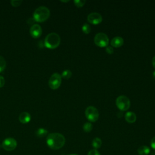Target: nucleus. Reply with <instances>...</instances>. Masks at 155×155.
<instances>
[{"label": "nucleus", "mask_w": 155, "mask_h": 155, "mask_svg": "<svg viewBox=\"0 0 155 155\" xmlns=\"http://www.w3.org/2000/svg\"><path fill=\"white\" fill-rule=\"evenodd\" d=\"M46 142L49 148L53 150L61 148L65 143V137L61 133H50L46 139Z\"/></svg>", "instance_id": "nucleus-1"}, {"label": "nucleus", "mask_w": 155, "mask_h": 155, "mask_svg": "<svg viewBox=\"0 0 155 155\" xmlns=\"http://www.w3.org/2000/svg\"><path fill=\"white\" fill-rule=\"evenodd\" d=\"M50 15L49 9L45 6L37 8L33 13V19L38 22H42L48 19Z\"/></svg>", "instance_id": "nucleus-2"}, {"label": "nucleus", "mask_w": 155, "mask_h": 155, "mask_svg": "<svg viewBox=\"0 0 155 155\" xmlns=\"http://www.w3.org/2000/svg\"><path fill=\"white\" fill-rule=\"evenodd\" d=\"M61 42V38L58 34L56 33H50L47 35L44 40L45 46L50 49L57 48Z\"/></svg>", "instance_id": "nucleus-3"}, {"label": "nucleus", "mask_w": 155, "mask_h": 155, "mask_svg": "<svg viewBox=\"0 0 155 155\" xmlns=\"http://www.w3.org/2000/svg\"><path fill=\"white\" fill-rule=\"evenodd\" d=\"M116 104L120 110L126 111L130 108V101L128 97L126 96L121 95L117 97L116 100Z\"/></svg>", "instance_id": "nucleus-4"}, {"label": "nucleus", "mask_w": 155, "mask_h": 155, "mask_svg": "<svg viewBox=\"0 0 155 155\" xmlns=\"http://www.w3.org/2000/svg\"><path fill=\"white\" fill-rule=\"evenodd\" d=\"M85 114L87 119L91 122H96L99 116L97 109L93 106H88L85 110Z\"/></svg>", "instance_id": "nucleus-5"}, {"label": "nucleus", "mask_w": 155, "mask_h": 155, "mask_svg": "<svg viewBox=\"0 0 155 155\" xmlns=\"http://www.w3.org/2000/svg\"><path fill=\"white\" fill-rule=\"evenodd\" d=\"M94 42L96 45L100 47L107 46L109 39L107 35L104 33H98L94 38Z\"/></svg>", "instance_id": "nucleus-6"}, {"label": "nucleus", "mask_w": 155, "mask_h": 155, "mask_svg": "<svg viewBox=\"0 0 155 155\" xmlns=\"http://www.w3.org/2000/svg\"><path fill=\"white\" fill-rule=\"evenodd\" d=\"M61 81H62L61 76L58 73H53L50 76L48 80V86L51 89L56 90L60 87L61 84Z\"/></svg>", "instance_id": "nucleus-7"}, {"label": "nucleus", "mask_w": 155, "mask_h": 155, "mask_svg": "<svg viewBox=\"0 0 155 155\" xmlns=\"http://www.w3.org/2000/svg\"><path fill=\"white\" fill-rule=\"evenodd\" d=\"M17 146L16 140L12 137H7L5 139L2 143V147L6 151H12L16 148Z\"/></svg>", "instance_id": "nucleus-8"}, {"label": "nucleus", "mask_w": 155, "mask_h": 155, "mask_svg": "<svg viewBox=\"0 0 155 155\" xmlns=\"http://www.w3.org/2000/svg\"><path fill=\"white\" fill-rule=\"evenodd\" d=\"M87 20L90 24L97 25L102 22V17L100 13L97 12H93L88 15Z\"/></svg>", "instance_id": "nucleus-9"}, {"label": "nucleus", "mask_w": 155, "mask_h": 155, "mask_svg": "<svg viewBox=\"0 0 155 155\" xmlns=\"http://www.w3.org/2000/svg\"><path fill=\"white\" fill-rule=\"evenodd\" d=\"M42 33V28L39 24H33L30 29V33L33 38H39Z\"/></svg>", "instance_id": "nucleus-10"}, {"label": "nucleus", "mask_w": 155, "mask_h": 155, "mask_svg": "<svg viewBox=\"0 0 155 155\" xmlns=\"http://www.w3.org/2000/svg\"><path fill=\"white\" fill-rule=\"evenodd\" d=\"M30 120L31 116L28 112H22L19 116V120L22 124H27L30 121Z\"/></svg>", "instance_id": "nucleus-11"}, {"label": "nucleus", "mask_w": 155, "mask_h": 155, "mask_svg": "<svg viewBox=\"0 0 155 155\" xmlns=\"http://www.w3.org/2000/svg\"><path fill=\"white\" fill-rule=\"evenodd\" d=\"M110 44L111 46L113 47H116V48L120 47L124 44V39L120 36H116L111 39Z\"/></svg>", "instance_id": "nucleus-12"}, {"label": "nucleus", "mask_w": 155, "mask_h": 155, "mask_svg": "<svg viewBox=\"0 0 155 155\" xmlns=\"http://www.w3.org/2000/svg\"><path fill=\"white\" fill-rule=\"evenodd\" d=\"M125 119L128 123H134L136 120V116L134 113L128 111L125 114Z\"/></svg>", "instance_id": "nucleus-13"}, {"label": "nucleus", "mask_w": 155, "mask_h": 155, "mask_svg": "<svg viewBox=\"0 0 155 155\" xmlns=\"http://www.w3.org/2000/svg\"><path fill=\"white\" fill-rule=\"evenodd\" d=\"M150 153V149L146 145L140 146L137 149V153L139 155H148Z\"/></svg>", "instance_id": "nucleus-14"}, {"label": "nucleus", "mask_w": 155, "mask_h": 155, "mask_svg": "<svg viewBox=\"0 0 155 155\" xmlns=\"http://www.w3.org/2000/svg\"><path fill=\"white\" fill-rule=\"evenodd\" d=\"M48 134V131L43 128H38L35 133V134L36 136V137H39V138H42L44 137H45L47 134Z\"/></svg>", "instance_id": "nucleus-15"}, {"label": "nucleus", "mask_w": 155, "mask_h": 155, "mask_svg": "<svg viewBox=\"0 0 155 155\" xmlns=\"http://www.w3.org/2000/svg\"><path fill=\"white\" fill-rule=\"evenodd\" d=\"M102 145V140L99 137H95L93 141H92V146L94 148V149H98Z\"/></svg>", "instance_id": "nucleus-16"}, {"label": "nucleus", "mask_w": 155, "mask_h": 155, "mask_svg": "<svg viewBox=\"0 0 155 155\" xmlns=\"http://www.w3.org/2000/svg\"><path fill=\"white\" fill-rule=\"evenodd\" d=\"M92 128H93V125L90 122H86L83 125V130L86 133L90 132Z\"/></svg>", "instance_id": "nucleus-17"}, {"label": "nucleus", "mask_w": 155, "mask_h": 155, "mask_svg": "<svg viewBox=\"0 0 155 155\" xmlns=\"http://www.w3.org/2000/svg\"><path fill=\"white\" fill-rule=\"evenodd\" d=\"M6 67V61L5 59L0 55V73L3 71Z\"/></svg>", "instance_id": "nucleus-18"}, {"label": "nucleus", "mask_w": 155, "mask_h": 155, "mask_svg": "<svg viewBox=\"0 0 155 155\" xmlns=\"http://www.w3.org/2000/svg\"><path fill=\"white\" fill-rule=\"evenodd\" d=\"M72 75V73L70 70H64L62 73V75H61V77L64 78V79H68L69 78H71Z\"/></svg>", "instance_id": "nucleus-19"}, {"label": "nucleus", "mask_w": 155, "mask_h": 155, "mask_svg": "<svg viewBox=\"0 0 155 155\" xmlns=\"http://www.w3.org/2000/svg\"><path fill=\"white\" fill-rule=\"evenodd\" d=\"M82 30L85 34H88L91 31V27L89 24H88L87 23H85L82 27Z\"/></svg>", "instance_id": "nucleus-20"}, {"label": "nucleus", "mask_w": 155, "mask_h": 155, "mask_svg": "<svg viewBox=\"0 0 155 155\" xmlns=\"http://www.w3.org/2000/svg\"><path fill=\"white\" fill-rule=\"evenodd\" d=\"M74 3L76 7H82V6L84 5L85 3V0H74Z\"/></svg>", "instance_id": "nucleus-21"}, {"label": "nucleus", "mask_w": 155, "mask_h": 155, "mask_svg": "<svg viewBox=\"0 0 155 155\" xmlns=\"http://www.w3.org/2000/svg\"><path fill=\"white\" fill-rule=\"evenodd\" d=\"M22 2V1H19V0H12L10 1V3L13 7H19Z\"/></svg>", "instance_id": "nucleus-22"}, {"label": "nucleus", "mask_w": 155, "mask_h": 155, "mask_svg": "<svg viewBox=\"0 0 155 155\" xmlns=\"http://www.w3.org/2000/svg\"><path fill=\"white\" fill-rule=\"evenodd\" d=\"M88 155H101V154L97 150L93 149V150H91L90 151H89Z\"/></svg>", "instance_id": "nucleus-23"}, {"label": "nucleus", "mask_w": 155, "mask_h": 155, "mask_svg": "<svg viewBox=\"0 0 155 155\" xmlns=\"http://www.w3.org/2000/svg\"><path fill=\"white\" fill-rule=\"evenodd\" d=\"M113 51H114V50H113L112 47H110V46L107 47V48H106V52L108 54H112L113 53Z\"/></svg>", "instance_id": "nucleus-24"}, {"label": "nucleus", "mask_w": 155, "mask_h": 155, "mask_svg": "<svg viewBox=\"0 0 155 155\" xmlns=\"http://www.w3.org/2000/svg\"><path fill=\"white\" fill-rule=\"evenodd\" d=\"M5 84V79L2 76L0 75V88H2Z\"/></svg>", "instance_id": "nucleus-25"}, {"label": "nucleus", "mask_w": 155, "mask_h": 155, "mask_svg": "<svg viewBox=\"0 0 155 155\" xmlns=\"http://www.w3.org/2000/svg\"><path fill=\"white\" fill-rule=\"evenodd\" d=\"M150 145H151V148L155 150V136L153 137L151 140V142H150Z\"/></svg>", "instance_id": "nucleus-26"}, {"label": "nucleus", "mask_w": 155, "mask_h": 155, "mask_svg": "<svg viewBox=\"0 0 155 155\" xmlns=\"http://www.w3.org/2000/svg\"><path fill=\"white\" fill-rule=\"evenodd\" d=\"M152 65H153V67L155 68V56L153 58V59H152Z\"/></svg>", "instance_id": "nucleus-27"}, {"label": "nucleus", "mask_w": 155, "mask_h": 155, "mask_svg": "<svg viewBox=\"0 0 155 155\" xmlns=\"http://www.w3.org/2000/svg\"><path fill=\"white\" fill-rule=\"evenodd\" d=\"M153 76L154 78L155 79V71H153Z\"/></svg>", "instance_id": "nucleus-28"}, {"label": "nucleus", "mask_w": 155, "mask_h": 155, "mask_svg": "<svg viewBox=\"0 0 155 155\" xmlns=\"http://www.w3.org/2000/svg\"><path fill=\"white\" fill-rule=\"evenodd\" d=\"M151 155H155V151H154V152H153L152 153H151Z\"/></svg>", "instance_id": "nucleus-29"}, {"label": "nucleus", "mask_w": 155, "mask_h": 155, "mask_svg": "<svg viewBox=\"0 0 155 155\" xmlns=\"http://www.w3.org/2000/svg\"><path fill=\"white\" fill-rule=\"evenodd\" d=\"M70 155H77V154H70Z\"/></svg>", "instance_id": "nucleus-30"}]
</instances>
